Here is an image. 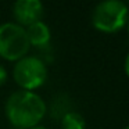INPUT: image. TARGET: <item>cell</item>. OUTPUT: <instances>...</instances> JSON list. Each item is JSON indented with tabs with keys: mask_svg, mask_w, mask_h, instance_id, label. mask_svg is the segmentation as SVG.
I'll list each match as a JSON object with an SVG mask.
<instances>
[{
	"mask_svg": "<svg viewBox=\"0 0 129 129\" xmlns=\"http://www.w3.org/2000/svg\"><path fill=\"white\" fill-rule=\"evenodd\" d=\"M46 112V101L36 92H13L4 104L6 118L17 129H29L35 125H39V122L45 118Z\"/></svg>",
	"mask_w": 129,
	"mask_h": 129,
	"instance_id": "1",
	"label": "cell"
},
{
	"mask_svg": "<svg viewBox=\"0 0 129 129\" xmlns=\"http://www.w3.org/2000/svg\"><path fill=\"white\" fill-rule=\"evenodd\" d=\"M123 70H125L126 76L129 78V53L126 54V57H125V62H123Z\"/></svg>",
	"mask_w": 129,
	"mask_h": 129,
	"instance_id": "9",
	"label": "cell"
},
{
	"mask_svg": "<svg viewBox=\"0 0 129 129\" xmlns=\"http://www.w3.org/2000/svg\"><path fill=\"white\" fill-rule=\"evenodd\" d=\"M6 81H7V70L4 68L3 64H0V86L6 83Z\"/></svg>",
	"mask_w": 129,
	"mask_h": 129,
	"instance_id": "8",
	"label": "cell"
},
{
	"mask_svg": "<svg viewBox=\"0 0 129 129\" xmlns=\"http://www.w3.org/2000/svg\"><path fill=\"white\" fill-rule=\"evenodd\" d=\"M126 29H128V35H129V18H128V22H126Z\"/></svg>",
	"mask_w": 129,
	"mask_h": 129,
	"instance_id": "11",
	"label": "cell"
},
{
	"mask_svg": "<svg viewBox=\"0 0 129 129\" xmlns=\"http://www.w3.org/2000/svg\"><path fill=\"white\" fill-rule=\"evenodd\" d=\"M126 4H128V6H129V3H126Z\"/></svg>",
	"mask_w": 129,
	"mask_h": 129,
	"instance_id": "13",
	"label": "cell"
},
{
	"mask_svg": "<svg viewBox=\"0 0 129 129\" xmlns=\"http://www.w3.org/2000/svg\"><path fill=\"white\" fill-rule=\"evenodd\" d=\"M129 6L122 0H104L92 11V25L103 34H115L126 26Z\"/></svg>",
	"mask_w": 129,
	"mask_h": 129,
	"instance_id": "2",
	"label": "cell"
},
{
	"mask_svg": "<svg viewBox=\"0 0 129 129\" xmlns=\"http://www.w3.org/2000/svg\"><path fill=\"white\" fill-rule=\"evenodd\" d=\"M29 45L26 31L17 22L0 25V57L7 61H18L28 54Z\"/></svg>",
	"mask_w": 129,
	"mask_h": 129,
	"instance_id": "4",
	"label": "cell"
},
{
	"mask_svg": "<svg viewBox=\"0 0 129 129\" xmlns=\"http://www.w3.org/2000/svg\"><path fill=\"white\" fill-rule=\"evenodd\" d=\"M11 11L18 25L26 28L31 24L42 21L45 7L40 0H17L13 4Z\"/></svg>",
	"mask_w": 129,
	"mask_h": 129,
	"instance_id": "5",
	"label": "cell"
},
{
	"mask_svg": "<svg viewBox=\"0 0 129 129\" xmlns=\"http://www.w3.org/2000/svg\"><path fill=\"white\" fill-rule=\"evenodd\" d=\"M61 129H86V121L79 112L68 111L61 118Z\"/></svg>",
	"mask_w": 129,
	"mask_h": 129,
	"instance_id": "7",
	"label": "cell"
},
{
	"mask_svg": "<svg viewBox=\"0 0 129 129\" xmlns=\"http://www.w3.org/2000/svg\"><path fill=\"white\" fill-rule=\"evenodd\" d=\"M25 31L31 46H38V47L46 46L51 39L50 26L43 21H38V22L31 24L29 26L25 28Z\"/></svg>",
	"mask_w": 129,
	"mask_h": 129,
	"instance_id": "6",
	"label": "cell"
},
{
	"mask_svg": "<svg viewBox=\"0 0 129 129\" xmlns=\"http://www.w3.org/2000/svg\"><path fill=\"white\" fill-rule=\"evenodd\" d=\"M29 129H47V128L43 126V125H35V126H32V128H29Z\"/></svg>",
	"mask_w": 129,
	"mask_h": 129,
	"instance_id": "10",
	"label": "cell"
},
{
	"mask_svg": "<svg viewBox=\"0 0 129 129\" xmlns=\"http://www.w3.org/2000/svg\"><path fill=\"white\" fill-rule=\"evenodd\" d=\"M123 129H129V125H126V126H125V128H123Z\"/></svg>",
	"mask_w": 129,
	"mask_h": 129,
	"instance_id": "12",
	"label": "cell"
},
{
	"mask_svg": "<svg viewBox=\"0 0 129 129\" xmlns=\"http://www.w3.org/2000/svg\"><path fill=\"white\" fill-rule=\"evenodd\" d=\"M13 78L21 90L35 92L47 81V67L45 61L36 56H25L15 61Z\"/></svg>",
	"mask_w": 129,
	"mask_h": 129,
	"instance_id": "3",
	"label": "cell"
}]
</instances>
